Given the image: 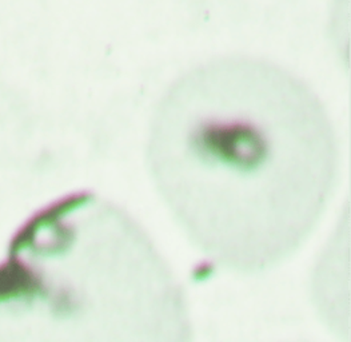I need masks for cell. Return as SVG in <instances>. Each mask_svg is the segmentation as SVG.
I'll list each match as a JSON object with an SVG mask.
<instances>
[{
  "label": "cell",
  "mask_w": 351,
  "mask_h": 342,
  "mask_svg": "<svg viewBox=\"0 0 351 342\" xmlns=\"http://www.w3.org/2000/svg\"><path fill=\"white\" fill-rule=\"evenodd\" d=\"M145 162L189 242L221 269L258 275L295 255L324 218L341 147L325 102L302 76L227 52L160 93Z\"/></svg>",
  "instance_id": "cell-1"
},
{
  "label": "cell",
  "mask_w": 351,
  "mask_h": 342,
  "mask_svg": "<svg viewBox=\"0 0 351 342\" xmlns=\"http://www.w3.org/2000/svg\"><path fill=\"white\" fill-rule=\"evenodd\" d=\"M23 250L0 342H194L183 284L121 203L62 198L28 226Z\"/></svg>",
  "instance_id": "cell-2"
}]
</instances>
